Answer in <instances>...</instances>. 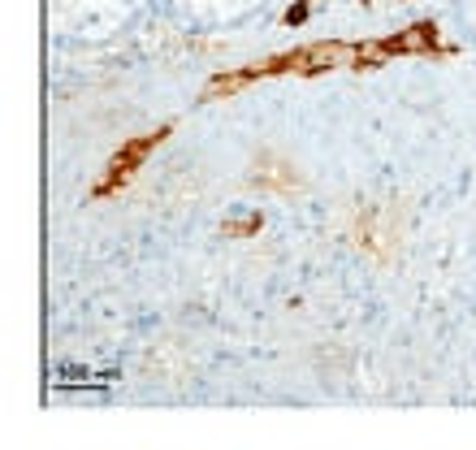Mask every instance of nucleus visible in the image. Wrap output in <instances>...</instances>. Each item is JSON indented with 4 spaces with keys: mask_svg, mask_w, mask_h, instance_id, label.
Returning <instances> with one entry per match:
<instances>
[{
    "mask_svg": "<svg viewBox=\"0 0 476 450\" xmlns=\"http://www.w3.org/2000/svg\"><path fill=\"white\" fill-rule=\"evenodd\" d=\"M161 139H165V130H156V135H139V139H130V143H126V147H121V152H117V156L109 161V169H104V178H100V186H95V191H100V195H109L113 186H121V182H126V178H130V173H135V169L143 165V156H147V152H152V147H156Z\"/></svg>",
    "mask_w": 476,
    "mask_h": 450,
    "instance_id": "obj_1",
    "label": "nucleus"
}]
</instances>
